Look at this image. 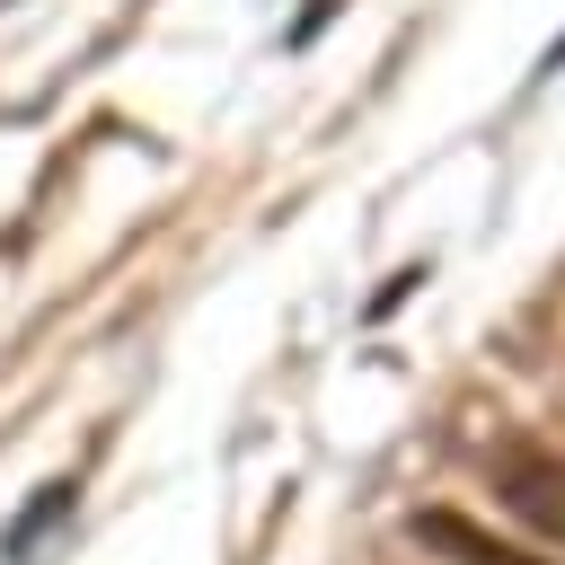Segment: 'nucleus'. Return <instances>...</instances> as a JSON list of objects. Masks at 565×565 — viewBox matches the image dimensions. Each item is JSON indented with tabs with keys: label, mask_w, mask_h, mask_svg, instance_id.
<instances>
[{
	"label": "nucleus",
	"mask_w": 565,
	"mask_h": 565,
	"mask_svg": "<svg viewBox=\"0 0 565 565\" xmlns=\"http://www.w3.org/2000/svg\"><path fill=\"white\" fill-rule=\"evenodd\" d=\"M486 486L503 494V512L521 530H539L547 547H565V459L539 441H494L486 450Z\"/></svg>",
	"instance_id": "obj_1"
},
{
	"label": "nucleus",
	"mask_w": 565,
	"mask_h": 565,
	"mask_svg": "<svg viewBox=\"0 0 565 565\" xmlns=\"http://www.w3.org/2000/svg\"><path fill=\"white\" fill-rule=\"evenodd\" d=\"M406 539H415L424 556H441V565H539V556L503 547L494 530H477V521H459V512H415V521H406Z\"/></svg>",
	"instance_id": "obj_2"
},
{
	"label": "nucleus",
	"mask_w": 565,
	"mask_h": 565,
	"mask_svg": "<svg viewBox=\"0 0 565 565\" xmlns=\"http://www.w3.org/2000/svg\"><path fill=\"white\" fill-rule=\"evenodd\" d=\"M71 494H79L71 477H53V486H35V503H26V512H18L9 530H0V556H9V565H26V556H35V547H44V539H53L62 521H71Z\"/></svg>",
	"instance_id": "obj_3"
},
{
	"label": "nucleus",
	"mask_w": 565,
	"mask_h": 565,
	"mask_svg": "<svg viewBox=\"0 0 565 565\" xmlns=\"http://www.w3.org/2000/svg\"><path fill=\"white\" fill-rule=\"evenodd\" d=\"M335 9H344V0H309V9H300V18H291V44H318V26H327V18H335Z\"/></svg>",
	"instance_id": "obj_4"
}]
</instances>
